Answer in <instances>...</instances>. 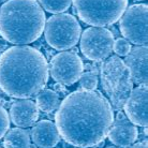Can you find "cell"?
Segmentation results:
<instances>
[{
    "label": "cell",
    "instance_id": "obj_1",
    "mask_svg": "<svg viewBox=\"0 0 148 148\" xmlns=\"http://www.w3.org/2000/svg\"><path fill=\"white\" fill-rule=\"evenodd\" d=\"M114 120L111 103L100 92L74 91L55 115L59 135L75 147H92L104 141Z\"/></svg>",
    "mask_w": 148,
    "mask_h": 148
},
{
    "label": "cell",
    "instance_id": "obj_2",
    "mask_svg": "<svg viewBox=\"0 0 148 148\" xmlns=\"http://www.w3.org/2000/svg\"><path fill=\"white\" fill-rule=\"evenodd\" d=\"M47 81L48 64L40 51L16 45L0 55V89L9 96L30 98L40 92Z\"/></svg>",
    "mask_w": 148,
    "mask_h": 148
},
{
    "label": "cell",
    "instance_id": "obj_3",
    "mask_svg": "<svg viewBox=\"0 0 148 148\" xmlns=\"http://www.w3.org/2000/svg\"><path fill=\"white\" fill-rule=\"evenodd\" d=\"M45 27V14L37 0H8L0 8V36L16 45L32 43Z\"/></svg>",
    "mask_w": 148,
    "mask_h": 148
},
{
    "label": "cell",
    "instance_id": "obj_4",
    "mask_svg": "<svg viewBox=\"0 0 148 148\" xmlns=\"http://www.w3.org/2000/svg\"><path fill=\"white\" fill-rule=\"evenodd\" d=\"M81 21L96 27L108 26L120 19L128 0H73Z\"/></svg>",
    "mask_w": 148,
    "mask_h": 148
},
{
    "label": "cell",
    "instance_id": "obj_5",
    "mask_svg": "<svg viewBox=\"0 0 148 148\" xmlns=\"http://www.w3.org/2000/svg\"><path fill=\"white\" fill-rule=\"evenodd\" d=\"M45 40L51 47L66 51L77 44L82 28L73 15L62 13L51 16L46 22Z\"/></svg>",
    "mask_w": 148,
    "mask_h": 148
},
{
    "label": "cell",
    "instance_id": "obj_6",
    "mask_svg": "<svg viewBox=\"0 0 148 148\" xmlns=\"http://www.w3.org/2000/svg\"><path fill=\"white\" fill-rule=\"evenodd\" d=\"M147 4L137 3L128 8L119 22L122 36L136 45L147 44Z\"/></svg>",
    "mask_w": 148,
    "mask_h": 148
},
{
    "label": "cell",
    "instance_id": "obj_7",
    "mask_svg": "<svg viewBox=\"0 0 148 148\" xmlns=\"http://www.w3.org/2000/svg\"><path fill=\"white\" fill-rule=\"evenodd\" d=\"M114 37L103 27H89L81 38V52L89 60H102L110 57L113 52Z\"/></svg>",
    "mask_w": 148,
    "mask_h": 148
},
{
    "label": "cell",
    "instance_id": "obj_8",
    "mask_svg": "<svg viewBox=\"0 0 148 148\" xmlns=\"http://www.w3.org/2000/svg\"><path fill=\"white\" fill-rule=\"evenodd\" d=\"M84 64L81 57L74 52H61L51 60L52 77L61 85L71 86L83 74Z\"/></svg>",
    "mask_w": 148,
    "mask_h": 148
},
{
    "label": "cell",
    "instance_id": "obj_9",
    "mask_svg": "<svg viewBox=\"0 0 148 148\" xmlns=\"http://www.w3.org/2000/svg\"><path fill=\"white\" fill-rule=\"evenodd\" d=\"M125 112L128 119L133 125L147 127L148 125V88L137 86L132 89L125 104Z\"/></svg>",
    "mask_w": 148,
    "mask_h": 148
},
{
    "label": "cell",
    "instance_id": "obj_10",
    "mask_svg": "<svg viewBox=\"0 0 148 148\" xmlns=\"http://www.w3.org/2000/svg\"><path fill=\"white\" fill-rule=\"evenodd\" d=\"M132 82L138 86H147L148 83V49L146 45H137L130 49L125 60Z\"/></svg>",
    "mask_w": 148,
    "mask_h": 148
},
{
    "label": "cell",
    "instance_id": "obj_11",
    "mask_svg": "<svg viewBox=\"0 0 148 148\" xmlns=\"http://www.w3.org/2000/svg\"><path fill=\"white\" fill-rule=\"evenodd\" d=\"M39 110L37 104L31 100H17L10 108V118L15 126L27 128L38 120Z\"/></svg>",
    "mask_w": 148,
    "mask_h": 148
},
{
    "label": "cell",
    "instance_id": "obj_12",
    "mask_svg": "<svg viewBox=\"0 0 148 148\" xmlns=\"http://www.w3.org/2000/svg\"><path fill=\"white\" fill-rule=\"evenodd\" d=\"M108 136L115 146L129 147L136 141L137 128L127 118L116 120L113 127L110 128Z\"/></svg>",
    "mask_w": 148,
    "mask_h": 148
},
{
    "label": "cell",
    "instance_id": "obj_13",
    "mask_svg": "<svg viewBox=\"0 0 148 148\" xmlns=\"http://www.w3.org/2000/svg\"><path fill=\"white\" fill-rule=\"evenodd\" d=\"M127 70L128 69L121 58H119L117 56L110 57L104 62L101 70V79H102L103 88L108 93H111L113 88L118 84Z\"/></svg>",
    "mask_w": 148,
    "mask_h": 148
},
{
    "label": "cell",
    "instance_id": "obj_14",
    "mask_svg": "<svg viewBox=\"0 0 148 148\" xmlns=\"http://www.w3.org/2000/svg\"><path fill=\"white\" fill-rule=\"evenodd\" d=\"M32 141L40 148H53L59 143L60 135L57 127L49 120H41L32 128Z\"/></svg>",
    "mask_w": 148,
    "mask_h": 148
},
{
    "label": "cell",
    "instance_id": "obj_15",
    "mask_svg": "<svg viewBox=\"0 0 148 148\" xmlns=\"http://www.w3.org/2000/svg\"><path fill=\"white\" fill-rule=\"evenodd\" d=\"M132 89H133V82L129 70H127L119 83L115 86L110 93L112 106L115 110H121L125 106Z\"/></svg>",
    "mask_w": 148,
    "mask_h": 148
},
{
    "label": "cell",
    "instance_id": "obj_16",
    "mask_svg": "<svg viewBox=\"0 0 148 148\" xmlns=\"http://www.w3.org/2000/svg\"><path fill=\"white\" fill-rule=\"evenodd\" d=\"M4 148H29L30 137L23 128H12L4 134Z\"/></svg>",
    "mask_w": 148,
    "mask_h": 148
},
{
    "label": "cell",
    "instance_id": "obj_17",
    "mask_svg": "<svg viewBox=\"0 0 148 148\" xmlns=\"http://www.w3.org/2000/svg\"><path fill=\"white\" fill-rule=\"evenodd\" d=\"M37 106L45 113H51L59 106V96L51 89L40 91L37 97Z\"/></svg>",
    "mask_w": 148,
    "mask_h": 148
},
{
    "label": "cell",
    "instance_id": "obj_18",
    "mask_svg": "<svg viewBox=\"0 0 148 148\" xmlns=\"http://www.w3.org/2000/svg\"><path fill=\"white\" fill-rule=\"evenodd\" d=\"M41 5L49 13H61L67 11L72 0H39Z\"/></svg>",
    "mask_w": 148,
    "mask_h": 148
},
{
    "label": "cell",
    "instance_id": "obj_19",
    "mask_svg": "<svg viewBox=\"0 0 148 148\" xmlns=\"http://www.w3.org/2000/svg\"><path fill=\"white\" fill-rule=\"evenodd\" d=\"M81 82V87L83 90H88V91H93L98 86V77L97 75L90 72H86L83 73L82 76L79 77Z\"/></svg>",
    "mask_w": 148,
    "mask_h": 148
},
{
    "label": "cell",
    "instance_id": "obj_20",
    "mask_svg": "<svg viewBox=\"0 0 148 148\" xmlns=\"http://www.w3.org/2000/svg\"><path fill=\"white\" fill-rule=\"evenodd\" d=\"M130 49H131V45L123 38H118L113 45V51H115V53L118 56H127L129 54Z\"/></svg>",
    "mask_w": 148,
    "mask_h": 148
},
{
    "label": "cell",
    "instance_id": "obj_21",
    "mask_svg": "<svg viewBox=\"0 0 148 148\" xmlns=\"http://www.w3.org/2000/svg\"><path fill=\"white\" fill-rule=\"evenodd\" d=\"M10 126V117L8 112L0 105V138H2L3 135L7 133Z\"/></svg>",
    "mask_w": 148,
    "mask_h": 148
},
{
    "label": "cell",
    "instance_id": "obj_22",
    "mask_svg": "<svg viewBox=\"0 0 148 148\" xmlns=\"http://www.w3.org/2000/svg\"><path fill=\"white\" fill-rule=\"evenodd\" d=\"M130 148H148L147 141H143V142H140V143H136V144L132 145Z\"/></svg>",
    "mask_w": 148,
    "mask_h": 148
},
{
    "label": "cell",
    "instance_id": "obj_23",
    "mask_svg": "<svg viewBox=\"0 0 148 148\" xmlns=\"http://www.w3.org/2000/svg\"><path fill=\"white\" fill-rule=\"evenodd\" d=\"M8 47V44H7V41L4 40V39H0V52H4Z\"/></svg>",
    "mask_w": 148,
    "mask_h": 148
},
{
    "label": "cell",
    "instance_id": "obj_24",
    "mask_svg": "<svg viewBox=\"0 0 148 148\" xmlns=\"http://www.w3.org/2000/svg\"><path fill=\"white\" fill-rule=\"evenodd\" d=\"M126 118V115H125V113L121 111H119L118 113H117V120H121V119H125Z\"/></svg>",
    "mask_w": 148,
    "mask_h": 148
},
{
    "label": "cell",
    "instance_id": "obj_25",
    "mask_svg": "<svg viewBox=\"0 0 148 148\" xmlns=\"http://www.w3.org/2000/svg\"><path fill=\"white\" fill-rule=\"evenodd\" d=\"M108 148H117V147H116V146H115V145H114V146H108Z\"/></svg>",
    "mask_w": 148,
    "mask_h": 148
},
{
    "label": "cell",
    "instance_id": "obj_26",
    "mask_svg": "<svg viewBox=\"0 0 148 148\" xmlns=\"http://www.w3.org/2000/svg\"><path fill=\"white\" fill-rule=\"evenodd\" d=\"M81 148H84V147H81Z\"/></svg>",
    "mask_w": 148,
    "mask_h": 148
}]
</instances>
